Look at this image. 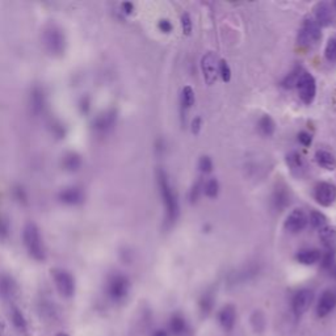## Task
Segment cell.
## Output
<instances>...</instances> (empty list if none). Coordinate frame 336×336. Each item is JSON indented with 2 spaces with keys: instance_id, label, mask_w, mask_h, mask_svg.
I'll return each instance as SVG.
<instances>
[{
  "instance_id": "obj_27",
  "label": "cell",
  "mask_w": 336,
  "mask_h": 336,
  "mask_svg": "<svg viewBox=\"0 0 336 336\" xmlns=\"http://www.w3.org/2000/svg\"><path fill=\"white\" fill-rule=\"evenodd\" d=\"M204 192L208 197L210 199H214V197L218 196V192H220V184H218L217 179H209L208 182L204 184Z\"/></svg>"
},
{
  "instance_id": "obj_44",
  "label": "cell",
  "mask_w": 336,
  "mask_h": 336,
  "mask_svg": "<svg viewBox=\"0 0 336 336\" xmlns=\"http://www.w3.org/2000/svg\"><path fill=\"white\" fill-rule=\"evenodd\" d=\"M151 336H168V332L164 330H158V331H155Z\"/></svg>"
},
{
  "instance_id": "obj_25",
  "label": "cell",
  "mask_w": 336,
  "mask_h": 336,
  "mask_svg": "<svg viewBox=\"0 0 336 336\" xmlns=\"http://www.w3.org/2000/svg\"><path fill=\"white\" fill-rule=\"evenodd\" d=\"M304 72L305 71L301 69V67H297L294 71L290 72V74H289L288 76L284 79L283 86L285 87V88H294V87H297L298 81H300V77L302 76V74H304Z\"/></svg>"
},
{
  "instance_id": "obj_32",
  "label": "cell",
  "mask_w": 336,
  "mask_h": 336,
  "mask_svg": "<svg viewBox=\"0 0 336 336\" xmlns=\"http://www.w3.org/2000/svg\"><path fill=\"white\" fill-rule=\"evenodd\" d=\"M65 166H66V168L70 171L77 170V168L81 167V159L77 158L76 155H74V154L69 155V156H66V159H65Z\"/></svg>"
},
{
  "instance_id": "obj_28",
  "label": "cell",
  "mask_w": 336,
  "mask_h": 336,
  "mask_svg": "<svg viewBox=\"0 0 336 336\" xmlns=\"http://www.w3.org/2000/svg\"><path fill=\"white\" fill-rule=\"evenodd\" d=\"M12 323L18 331H25V328H27V321L17 307L12 309Z\"/></svg>"
},
{
  "instance_id": "obj_13",
  "label": "cell",
  "mask_w": 336,
  "mask_h": 336,
  "mask_svg": "<svg viewBox=\"0 0 336 336\" xmlns=\"http://www.w3.org/2000/svg\"><path fill=\"white\" fill-rule=\"evenodd\" d=\"M335 13H333V8L328 3H319L315 8V18L317 24L319 27H328L332 24Z\"/></svg>"
},
{
  "instance_id": "obj_22",
  "label": "cell",
  "mask_w": 336,
  "mask_h": 336,
  "mask_svg": "<svg viewBox=\"0 0 336 336\" xmlns=\"http://www.w3.org/2000/svg\"><path fill=\"white\" fill-rule=\"evenodd\" d=\"M44 92L39 88H34L32 91V96H30V104H32L33 112L38 114L42 109H44Z\"/></svg>"
},
{
  "instance_id": "obj_1",
  "label": "cell",
  "mask_w": 336,
  "mask_h": 336,
  "mask_svg": "<svg viewBox=\"0 0 336 336\" xmlns=\"http://www.w3.org/2000/svg\"><path fill=\"white\" fill-rule=\"evenodd\" d=\"M156 179H158V187L161 192L162 200H163L164 206H166L167 221L170 223L175 222L179 215V201L176 197L175 190L171 187L167 173L163 170H158L156 172Z\"/></svg>"
},
{
  "instance_id": "obj_10",
  "label": "cell",
  "mask_w": 336,
  "mask_h": 336,
  "mask_svg": "<svg viewBox=\"0 0 336 336\" xmlns=\"http://www.w3.org/2000/svg\"><path fill=\"white\" fill-rule=\"evenodd\" d=\"M307 222H309V218L306 213L301 209H294L286 218L285 229L290 232H300L306 227Z\"/></svg>"
},
{
  "instance_id": "obj_39",
  "label": "cell",
  "mask_w": 336,
  "mask_h": 336,
  "mask_svg": "<svg viewBox=\"0 0 336 336\" xmlns=\"http://www.w3.org/2000/svg\"><path fill=\"white\" fill-rule=\"evenodd\" d=\"M200 192H201V182H197L196 184L193 185V188H192V190H190V201H192V203L197 201V199H199L200 196Z\"/></svg>"
},
{
  "instance_id": "obj_37",
  "label": "cell",
  "mask_w": 336,
  "mask_h": 336,
  "mask_svg": "<svg viewBox=\"0 0 336 336\" xmlns=\"http://www.w3.org/2000/svg\"><path fill=\"white\" fill-rule=\"evenodd\" d=\"M298 140H300V142L302 143L304 146H310L312 142L311 134L306 133V131H301V133L298 134Z\"/></svg>"
},
{
  "instance_id": "obj_5",
  "label": "cell",
  "mask_w": 336,
  "mask_h": 336,
  "mask_svg": "<svg viewBox=\"0 0 336 336\" xmlns=\"http://www.w3.org/2000/svg\"><path fill=\"white\" fill-rule=\"evenodd\" d=\"M322 38L321 27L312 17L305 18L304 25L298 33V42L302 46H311L315 45Z\"/></svg>"
},
{
  "instance_id": "obj_6",
  "label": "cell",
  "mask_w": 336,
  "mask_h": 336,
  "mask_svg": "<svg viewBox=\"0 0 336 336\" xmlns=\"http://www.w3.org/2000/svg\"><path fill=\"white\" fill-rule=\"evenodd\" d=\"M129 289H130V283L128 277L122 274H113L108 281L107 293L112 301H122L128 295Z\"/></svg>"
},
{
  "instance_id": "obj_12",
  "label": "cell",
  "mask_w": 336,
  "mask_h": 336,
  "mask_svg": "<svg viewBox=\"0 0 336 336\" xmlns=\"http://www.w3.org/2000/svg\"><path fill=\"white\" fill-rule=\"evenodd\" d=\"M336 306V294L331 290H326L323 294L321 295L318 302V307H317V314L321 318L327 317Z\"/></svg>"
},
{
  "instance_id": "obj_4",
  "label": "cell",
  "mask_w": 336,
  "mask_h": 336,
  "mask_svg": "<svg viewBox=\"0 0 336 336\" xmlns=\"http://www.w3.org/2000/svg\"><path fill=\"white\" fill-rule=\"evenodd\" d=\"M51 276H53L58 293L62 297L71 298L75 294V280L70 272L57 268L51 271Z\"/></svg>"
},
{
  "instance_id": "obj_3",
  "label": "cell",
  "mask_w": 336,
  "mask_h": 336,
  "mask_svg": "<svg viewBox=\"0 0 336 336\" xmlns=\"http://www.w3.org/2000/svg\"><path fill=\"white\" fill-rule=\"evenodd\" d=\"M42 41L49 53L54 55H60L65 51V36L62 30L55 25L50 24L45 28L42 33Z\"/></svg>"
},
{
  "instance_id": "obj_35",
  "label": "cell",
  "mask_w": 336,
  "mask_h": 336,
  "mask_svg": "<svg viewBox=\"0 0 336 336\" xmlns=\"http://www.w3.org/2000/svg\"><path fill=\"white\" fill-rule=\"evenodd\" d=\"M199 168L201 170V172L210 173L213 171V162L209 156H203L199 162Z\"/></svg>"
},
{
  "instance_id": "obj_42",
  "label": "cell",
  "mask_w": 336,
  "mask_h": 336,
  "mask_svg": "<svg viewBox=\"0 0 336 336\" xmlns=\"http://www.w3.org/2000/svg\"><path fill=\"white\" fill-rule=\"evenodd\" d=\"M7 231H8V227H7V223L4 222L2 218H0V236L2 235H6Z\"/></svg>"
},
{
  "instance_id": "obj_30",
  "label": "cell",
  "mask_w": 336,
  "mask_h": 336,
  "mask_svg": "<svg viewBox=\"0 0 336 336\" xmlns=\"http://www.w3.org/2000/svg\"><path fill=\"white\" fill-rule=\"evenodd\" d=\"M218 75H221L225 83H229L231 81V70H230V66L226 61H221L218 63Z\"/></svg>"
},
{
  "instance_id": "obj_21",
  "label": "cell",
  "mask_w": 336,
  "mask_h": 336,
  "mask_svg": "<svg viewBox=\"0 0 336 336\" xmlns=\"http://www.w3.org/2000/svg\"><path fill=\"white\" fill-rule=\"evenodd\" d=\"M170 328L175 336L184 335V332L187 331V323H185V319L183 318L180 314H176V315H173L172 318H171Z\"/></svg>"
},
{
  "instance_id": "obj_24",
  "label": "cell",
  "mask_w": 336,
  "mask_h": 336,
  "mask_svg": "<svg viewBox=\"0 0 336 336\" xmlns=\"http://www.w3.org/2000/svg\"><path fill=\"white\" fill-rule=\"evenodd\" d=\"M259 129L264 135H272L276 129V124H274L273 118L271 116H263L259 121Z\"/></svg>"
},
{
  "instance_id": "obj_9",
  "label": "cell",
  "mask_w": 336,
  "mask_h": 336,
  "mask_svg": "<svg viewBox=\"0 0 336 336\" xmlns=\"http://www.w3.org/2000/svg\"><path fill=\"white\" fill-rule=\"evenodd\" d=\"M314 197H315L317 203L322 206L332 205L336 200V187L332 183H321L317 185L315 192H314Z\"/></svg>"
},
{
  "instance_id": "obj_7",
  "label": "cell",
  "mask_w": 336,
  "mask_h": 336,
  "mask_svg": "<svg viewBox=\"0 0 336 336\" xmlns=\"http://www.w3.org/2000/svg\"><path fill=\"white\" fill-rule=\"evenodd\" d=\"M298 93H300L301 100L305 103V104H311L314 102L317 95V83L315 79L312 75H310L309 72L305 71L302 74V76L300 77L297 84Z\"/></svg>"
},
{
  "instance_id": "obj_41",
  "label": "cell",
  "mask_w": 336,
  "mask_h": 336,
  "mask_svg": "<svg viewBox=\"0 0 336 336\" xmlns=\"http://www.w3.org/2000/svg\"><path fill=\"white\" fill-rule=\"evenodd\" d=\"M192 133L194 134V135H197V134L200 133V130H201V117H194L193 121H192Z\"/></svg>"
},
{
  "instance_id": "obj_29",
  "label": "cell",
  "mask_w": 336,
  "mask_h": 336,
  "mask_svg": "<svg viewBox=\"0 0 336 336\" xmlns=\"http://www.w3.org/2000/svg\"><path fill=\"white\" fill-rule=\"evenodd\" d=\"M193 104H194V91L192 89V87L189 86L184 87L182 93V105L185 108V109H189Z\"/></svg>"
},
{
  "instance_id": "obj_33",
  "label": "cell",
  "mask_w": 336,
  "mask_h": 336,
  "mask_svg": "<svg viewBox=\"0 0 336 336\" xmlns=\"http://www.w3.org/2000/svg\"><path fill=\"white\" fill-rule=\"evenodd\" d=\"M288 200V194H286L285 192H283V190H277L276 194H274V204H276V206L279 209L285 208L289 203Z\"/></svg>"
},
{
  "instance_id": "obj_19",
  "label": "cell",
  "mask_w": 336,
  "mask_h": 336,
  "mask_svg": "<svg viewBox=\"0 0 336 336\" xmlns=\"http://www.w3.org/2000/svg\"><path fill=\"white\" fill-rule=\"evenodd\" d=\"M319 238L323 242L324 247L327 250H335V242H336V230L331 226H324L323 229L319 230Z\"/></svg>"
},
{
  "instance_id": "obj_8",
  "label": "cell",
  "mask_w": 336,
  "mask_h": 336,
  "mask_svg": "<svg viewBox=\"0 0 336 336\" xmlns=\"http://www.w3.org/2000/svg\"><path fill=\"white\" fill-rule=\"evenodd\" d=\"M201 71H203L204 79H205V82L209 86H213L217 82L218 62L214 54L206 53L201 58Z\"/></svg>"
},
{
  "instance_id": "obj_16",
  "label": "cell",
  "mask_w": 336,
  "mask_h": 336,
  "mask_svg": "<svg viewBox=\"0 0 336 336\" xmlns=\"http://www.w3.org/2000/svg\"><path fill=\"white\" fill-rule=\"evenodd\" d=\"M298 263L304 265H314L322 259V252L319 250H304L295 255Z\"/></svg>"
},
{
  "instance_id": "obj_15",
  "label": "cell",
  "mask_w": 336,
  "mask_h": 336,
  "mask_svg": "<svg viewBox=\"0 0 336 336\" xmlns=\"http://www.w3.org/2000/svg\"><path fill=\"white\" fill-rule=\"evenodd\" d=\"M315 161L322 168L327 171L336 170V156L328 150H318L315 152Z\"/></svg>"
},
{
  "instance_id": "obj_45",
  "label": "cell",
  "mask_w": 336,
  "mask_h": 336,
  "mask_svg": "<svg viewBox=\"0 0 336 336\" xmlns=\"http://www.w3.org/2000/svg\"><path fill=\"white\" fill-rule=\"evenodd\" d=\"M55 336H69V335H67V333H65V332H61V333H58V335H55Z\"/></svg>"
},
{
  "instance_id": "obj_23",
  "label": "cell",
  "mask_w": 336,
  "mask_h": 336,
  "mask_svg": "<svg viewBox=\"0 0 336 336\" xmlns=\"http://www.w3.org/2000/svg\"><path fill=\"white\" fill-rule=\"evenodd\" d=\"M288 164H289V167H290V170H292L293 172L301 173L302 171L305 170L304 159H302V156H301L300 154H297V152H293V154L289 155V156H288Z\"/></svg>"
},
{
  "instance_id": "obj_31",
  "label": "cell",
  "mask_w": 336,
  "mask_h": 336,
  "mask_svg": "<svg viewBox=\"0 0 336 336\" xmlns=\"http://www.w3.org/2000/svg\"><path fill=\"white\" fill-rule=\"evenodd\" d=\"M324 55L330 62L336 61V37L328 39L327 45H326V50H324Z\"/></svg>"
},
{
  "instance_id": "obj_14",
  "label": "cell",
  "mask_w": 336,
  "mask_h": 336,
  "mask_svg": "<svg viewBox=\"0 0 336 336\" xmlns=\"http://www.w3.org/2000/svg\"><path fill=\"white\" fill-rule=\"evenodd\" d=\"M218 319H220V323L223 330L231 331L235 326V321H236L235 307L232 305H226L225 307H222V310L218 314Z\"/></svg>"
},
{
  "instance_id": "obj_34",
  "label": "cell",
  "mask_w": 336,
  "mask_h": 336,
  "mask_svg": "<svg viewBox=\"0 0 336 336\" xmlns=\"http://www.w3.org/2000/svg\"><path fill=\"white\" fill-rule=\"evenodd\" d=\"M182 29L185 36H190L192 33V20H190L189 13H183L182 15Z\"/></svg>"
},
{
  "instance_id": "obj_46",
  "label": "cell",
  "mask_w": 336,
  "mask_h": 336,
  "mask_svg": "<svg viewBox=\"0 0 336 336\" xmlns=\"http://www.w3.org/2000/svg\"><path fill=\"white\" fill-rule=\"evenodd\" d=\"M333 7H335V8H336V2H335V3H333Z\"/></svg>"
},
{
  "instance_id": "obj_26",
  "label": "cell",
  "mask_w": 336,
  "mask_h": 336,
  "mask_svg": "<svg viewBox=\"0 0 336 336\" xmlns=\"http://www.w3.org/2000/svg\"><path fill=\"white\" fill-rule=\"evenodd\" d=\"M310 223H311V226L314 229H323L324 226H327V218L326 215L322 214L321 211H311V214H310Z\"/></svg>"
},
{
  "instance_id": "obj_17",
  "label": "cell",
  "mask_w": 336,
  "mask_h": 336,
  "mask_svg": "<svg viewBox=\"0 0 336 336\" xmlns=\"http://www.w3.org/2000/svg\"><path fill=\"white\" fill-rule=\"evenodd\" d=\"M60 200L67 205H76L83 201V194L77 188H67L60 193Z\"/></svg>"
},
{
  "instance_id": "obj_43",
  "label": "cell",
  "mask_w": 336,
  "mask_h": 336,
  "mask_svg": "<svg viewBox=\"0 0 336 336\" xmlns=\"http://www.w3.org/2000/svg\"><path fill=\"white\" fill-rule=\"evenodd\" d=\"M122 8H124V11H125L126 13H131L133 12L134 6L131 3H122Z\"/></svg>"
},
{
  "instance_id": "obj_2",
  "label": "cell",
  "mask_w": 336,
  "mask_h": 336,
  "mask_svg": "<svg viewBox=\"0 0 336 336\" xmlns=\"http://www.w3.org/2000/svg\"><path fill=\"white\" fill-rule=\"evenodd\" d=\"M23 242L28 253L37 262L45 260V248L38 227L33 222H28L23 229Z\"/></svg>"
},
{
  "instance_id": "obj_38",
  "label": "cell",
  "mask_w": 336,
  "mask_h": 336,
  "mask_svg": "<svg viewBox=\"0 0 336 336\" xmlns=\"http://www.w3.org/2000/svg\"><path fill=\"white\" fill-rule=\"evenodd\" d=\"M211 306H213V298L210 295H205V297L201 300V309H203L204 312L210 311Z\"/></svg>"
},
{
  "instance_id": "obj_18",
  "label": "cell",
  "mask_w": 336,
  "mask_h": 336,
  "mask_svg": "<svg viewBox=\"0 0 336 336\" xmlns=\"http://www.w3.org/2000/svg\"><path fill=\"white\" fill-rule=\"evenodd\" d=\"M15 290L16 284L12 280V277L7 276V274H2L0 276V297L4 298V300H8L9 297H12Z\"/></svg>"
},
{
  "instance_id": "obj_20",
  "label": "cell",
  "mask_w": 336,
  "mask_h": 336,
  "mask_svg": "<svg viewBox=\"0 0 336 336\" xmlns=\"http://www.w3.org/2000/svg\"><path fill=\"white\" fill-rule=\"evenodd\" d=\"M114 121H116V113H114L113 110H110V112H107V113L97 117V120H96L95 122V128L102 131L108 130V129L113 126Z\"/></svg>"
},
{
  "instance_id": "obj_11",
  "label": "cell",
  "mask_w": 336,
  "mask_h": 336,
  "mask_svg": "<svg viewBox=\"0 0 336 336\" xmlns=\"http://www.w3.org/2000/svg\"><path fill=\"white\" fill-rule=\"evenodd\" d=\"M312 298H314V294L309 289H302L294 295V298H293V311H294L295 315H302L309 310Z\"/></svg>"
},
{
  "instance_id": "obj_36",
  "label": "cell",
  "mask_w": 336,
  "mask_h": 336,
  "mask_svg": "<svg viewBox=\"0 0 336 336\" xmlns=\"http://www.w3.org/2000/svg\"><path fill=\"white\" fill-rule=\"evenodd\" d=\"M322 264L323 268H331L335 263V250H327V252L322 255Z\"/></svg>"
},
{
  "instance_id": "obj_40",
  "label": "cell",
  "mask_w": 336,
  "mask_h": 336,
  "mask_svg": "<svg viewBox=\"0 0 336 336\" xmlns=\"http://www.w3.org/2000/svg\"><path fill=\"white\" fill-rule=\"evenodd\" d=\"M158 27H159V29L164 33H170L171 30H172V24H171L168 20H161L159 21Z\"/></svg>"
}]
</instances>
